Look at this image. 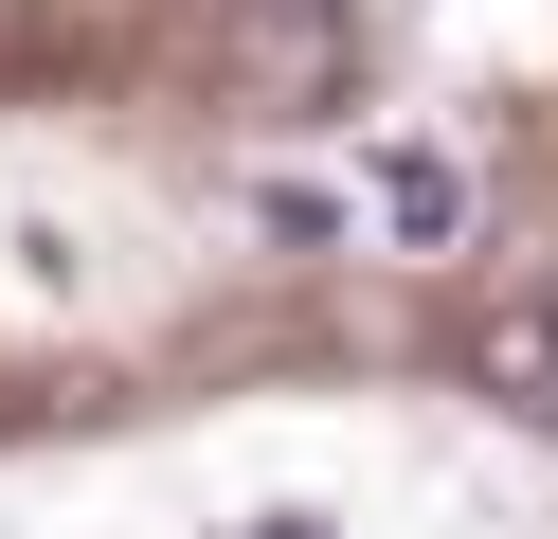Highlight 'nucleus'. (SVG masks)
<instances>
[{"label":"nucleus","instance_id":"f257e3e1","mask_svg":"<svg viewBox=\"0 0 558 539\" xmlns=\"http://www.w3.org/2000/svg\"><path fill=\"white\" fill-rule=\"evenodd\" d=\"M361 216H378V252H450V234H469V162H450V144H378Z\"/></svg>","mask_w":558,"mask_h":539},{"label":"nucleus","instance_id":"f03ea898","mask_svg":"<svg viewBox=\"0 0 558 539\" xmlns=\"http://www.w3.org/2000/svg\"><path fill=\"white\" fill-rule=\"evenodd\" d=\"M234 539H342V522H325V503H270V522H234Z\"/></svg>","mask_w":558,"mask_h":539}]
</instances>
